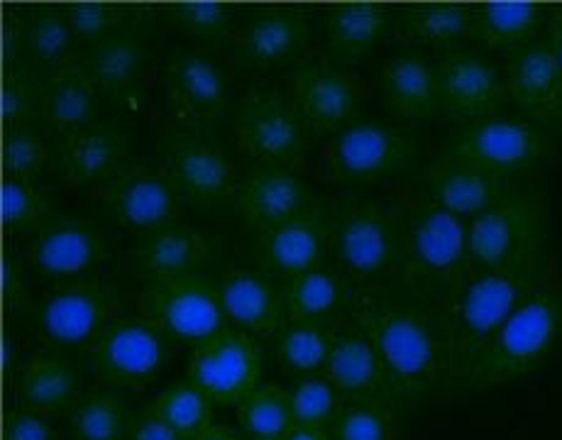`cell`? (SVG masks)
<instances>
[{
    "mask_svg": "<svg viewBox=\"0 0 562 440\" xmlns=\"http://www.w3.org/2000/svg\"><path fill=\"white\" fill-rule=\"evenodd\" d=\"M130 424L133 414L113 386L81 394L67 414L71 440H125Z\"/></svg>",
    "mask_w": 562,
    "mask_h": 440,
    "instance_id": "obj_39",
    "label": "cell"
},
{
    "mask_svg": "<svg viewBox=\"0 0 562 440\" xmlns=\"http://www.w3.org/2000/svg\"><path fill=\"white\" fill-rule=\"evenodd\" d=\"M117 306V286L108 279H81L42 298L35 320L42 336L54 346H86L111 324Z\"/></svg>",
    "mask_w": 562,
    "mask_h": 440,
    "instance_id": "obj_18",
    "label": "cell"
},
{
    "mask_svg": "<svg viewBox=\"0 0 562 440\" xmlns=\"http://www.w3.org/2000/svg\"><path fill=\"white\" fill-rule=\"evenodd\" d=\"M562 340V282L550 279L518 306L472 364L462 390H494L536 372Z\"/></svg>",
    "mask_w": 562,
    "mask_h": 440,
    "instance_id": "obj_4",
    "label": "cell"
},
{
    "mask_svg": "<svg viewBox=\"0 0 562 440\" xmlns=\"http://www.w3.org/2000/svg\"><path fill=\"white\" fill-rule=\"evenodd\" d=\"M328 248L330 228L321 218V213L279 225V228L262 233V240H259V255H262L265 267L272 274L284 277L286 282L321 270Z\"/></svg>",
    "mask_w": 562,
    "mask_h": 440,
    "instance_id": "obj_30",
    "label": "cell"
},
{
    "mask_svg": "<svg viewBox=\"0 0 562 440\" xmlns=\"http://www.w3.org/2000/svg\"><path fill=\"white\" fill-rule=\"evenodd\" d=\"M74 364L54 350H40L18 368V402L45 416L69 414L79 399Z\"/></svg>",
    "mask_w": 562,
    "mask_h": 440,
    "instance_id": "obj_33",
    "label": "cell"
},
{
    "mask_svg": "<svg viewBox=\"0 0 562 440\" xmlns=\"http://www.w3.org/2000/svg\"><path fill=\"white\" fill-rule=\"evenodd\" d=\"M18 42L25 47L32 61L47 64V69L57 64L79 59V37L71 27L67 8L37 5L18 20Z\"/></svg>",
    "mask_w": 562,
    "mask_h": 440,
    "instance_id": "obj_37",
    "label": "cell"
},
{
    "mask_svg": "<svg viewBox=\"0 0 562 440\" xmlns=\"http://www.w3.org/2000/svg\"><path fill=\"white\" fill-rule=\"evenodd\" d=\"M504 77L512 103L528 121L562 135V69L546 37L506 52Z\"/></svg>",
    "mask_w": 562,
    "mask_h": 440,
    "instance_id": "obj_20",
    "label": "cell"
},
{
    "mask_svg": "<svg viewBox=\"0 0 562 440\" xmlns=\"http://www.w3.org/2000/svg\"><path fill=\"white\" fill-rule=\"evenodd\" d=\"M183 193L165 167L125 165L101 187L108 216L125 230L153 233L179 218Z\"/></svg>",
    "mask_w": 562,
    "mask_h": 440,
    "instance_id": "obj_15",
    "label": "cell"
},
{
    "mask_svg": "<svg viewBox=\"0 0 562 440\" xmlns=\"http://www.w3.org/2000/svg\"><path fill=\"white\" fill-rule=\"evenodd\" d=\"M233 20V5L218 3V0H183L167 8V25L179 30L196 45H215L228 37Z\"/></svg>",
    "mask_w": 562,
    "mask_h": 440,
    "instance_id": "obj_42",
    "label": "cell"
},
{
    "mask_svg": "<svg viewBox=\"0 0 562 440\" xmlns=\"http://www.w3.org/2000/svg\"><path fill=\"white\" fill-rule=\"evenodd\" d=\"M157 153L181 193L203 206L235 203L237 171L225 149L199 125L169 123L159 127Z\"/></svg>",
    "mask_w": 562,
    "mask_h": 440,
    "instance_id": "obj_9",
    "label": "cell"
},
{
    "mask_svg": "<svg viewBox=\"0 0 562 440\" xmlns=\"http://www.w3.org/2000/svg\"><path fill=\"white\" fill-rule=\"evenodd\" d=\"M143 314L153 320L171 340L201 346L228 326L218 282L193 274L169 284L145 286Z\"/></svg>",
    "mask_w": 562,
    "mask_h": 440,
    "instance_id": "obj_12",
    "label": "cell"
},
{
    "mask_svg": "<svg viewBox=\"0 0 562 440\" xmlns=\"http://www.w3.org/2000/svg\"><path fill=\"white\" fill-rule=\"evenodd\" d=\"M438 111L452 121L477 123L499 115L512 101L504 71L480 49L460 47L440 55Z\"/></svg>",
    "mask_w": 562,
    "mask_h": 440,
    "instance_id": "obj_14",
    "label": "cell"
},
{
    "mask_svg": "<svg viewBox=\"0 0 562 440\" xmlns=\"http://www.w3.org/2000/svg\"><path fill=\"white\" fill-rule=\"evenodd\" d=\"M262 377V350L252 336L228 326L193 348L189 380L218 406H237Z\"/></svg>",
    "mask_w": 562,
    "mask_h": 440,
    "instance_id": "obj_16",
    "label": "cell"
},
{
    "mask_svg": "<svg viewBox=\"0 0 562 440\" xmlns=\"http://www.w3.org/2000/svg\"><path fill=\"white\" fill-rule=\"evenodd\" d=\"M514 187L509 181L492 174L468 159L442 155L424 171L420 191L434 199L456 216L472 221L490 211L496 201H502Z\"/></svg>",
    "mask_w": 562,
    "mask_h": 440,
    "instance_id": "obj_25",
    "label": "cell"
},
{
    "mask_svg": "<svg viewBox=\"0 0 562 440\" xmlns=\"http://www.w3.org/2000/svg\"><path fill=\"white\" fill-rule=\"evenodd\" d=\"M171 356V338L153 320L115 318L91 346V364L108 386L143 390L153 384Z\"/></svg>",
    "mask_w": 562,
    "mask_h": 440,
    "instance_id": "obj_11",
    "label": "cell"
},
{
    "mask_svg": "<svg viewBox=\"0 0 562 440\" xmlns=\"http://www.w3.org/2000/svg\"><path fill=\"white\" fill-rule=\"evenodd\" d=\"M127 440H183L165 418L159 416L155 404H145L143 409L133 411Z\"/></svg>",
    "mask_w": 562,
    "mask_h": 440,
    "instance_id": "obj_50",
    "label": "cell"
},
{
    "mask_svg": "<svg viewBox=\"0 0 562 440\" xmlns=\"http://www.w3.org/2000/svg\"><path fill=\"white\" fill-rule=\"evenodd\" d=\"M550 203L543 189L514 187L490 211L470 221L472 262L482 270L521 264L546 252Z\"/></svg>",
    "mask_w": 562,
    "mask_h": 440,
    "instance_id": "obj_6",
    "label": "cell"
},
{
    "mask_svg": "<svg viewBox=\"0 0 562 440\" xmlns=\"http://www.w3.org/2000/svg\"><path fill=\"white\" fill-rule=\"evenodd\" d=\"M550 279H553V267L548 252H543L521 264L477 272L456 298L428 311L446 352V390L450 386L462 390V382L468 380L472 364L490 346V340L514 311L524 306Z\"/></svg>",
    "mask_w": 562,
    "mask_h": 440,
    "instance_id": "obj_1",
    "label": "cell"
},
{
    "mask_svg": "<svg viewBox=\"0 0 562 440\" xmlns=\"http://www.w3.org/2000/svg\"><path fill=\"white\" fill-rule=\"evenodd\" d=\"M215 250H218L215 233L175 221L139 235L133 262L147 286H157L199 274L213 260Z\"/></svg>",
    "mask_w": 562,
    "mask_h": 440,
    "instance_id": "obj_23",
    "label": "cell"
},
{
    "mask_svg": "<svg viewBox=\"0 0 562 440\" xmlns=\"http://www.w3.org/2000/svg\"><path fill=\"white\" fill-rule=\"evenodd\" d=\"M243 433L250 440H284L296 426L289 390L277 384H262L237 404Z\"/></svg>",
    "mask_w": 562,
    "mask_h": 440,
    "instance_id": "obj_40",
    "label": "cell"
},
{
    "mask_svg": "<svg viewBox=\"0 0 562 440\" xmlns=\"http://www.w3.org/2000/svg\"><path fill=\"white\" fill-rule=\"evenodd\" d=\"M67 15L71 20V27L77 32L79 42L86 47L125 27L123 8L115 3H93V0H86V3H71L67 5Z\"/></svg>",
    "mask_w": 562,
    "mask_h": 440,
    "instance_id": "obj_48",
    "label": "cell"
},
{
    "mask_svg": "<svg viewBox=\"0 0 562 440\" xmlns=\"http://www.w3.org/2000/svg\"><path fill=\"white\" fill-rule=\"evenodd\" d=\"M155 406L159 416L175 428L183 440H199L213 426V399L201 392L189 377L171 382L161 392Z\"/></svg>",
    "mask_w": 562,
    "mask_h": 440,
    "instance_id": "obj_41",
    "label": "cell"
},
{
    "mask_svg": "<svg viewBox=\"0 0 562 440\" xmlns=\"http://www.w3.org/2000/svg\"><path fill=\"white\" fill-rule=\"evenodd\" d=\"M416 157V139L406 127L358 121L333 137L323 159V179L335 184H380Z\"/></svg>",
    "mask_w": 562,
    "mask_h": 440,
    "instance_id": "obj_10",
    "label": "cell"
},
{
    "mask_svg": "<svg viewBox=\"0 0 562 440\" xmlns=\"http://www.w3.org/2000/svg\"><path fill=\"white\" fill-rule=\"evenodd\" d=\"M333 440H392L394 418L389 406L376 404H342L330 426Z\"/></svg>",
    "mask_w": 562,
    "mask_h": 440,
    "instance_id": "obj_46",
    "label": "cell"
},
{
    "mask_svg": "<svg viewBox=\"0 0 562 440\" xmlns=\"http://www.w3.org/2000/svg\"><path fill=\"white\" fill-rule=\"evenodd\" d=\"M233 206L259 233L318 213L316 193L294 169L255 165L240 179Z\"/></svg>",
    "mask_w": 562,
    "mask_h": 440,
    "instance_id": "obj_21",
    "label": "cell"
},
{
    "mask_svg": "<svg viewBox=\"0 0 562 440\" xmlns=\"http://www.w3.org/2000/svg\"><path fill=\"white\" fill-rule=\"evenodd\" d=\"M5 292H8L10 306H13L18 314H25V311H32L30 274H27L25 264L20 262V257L15 252H10L5 257Z\"/></svg>",
    "mask_w": 562,
    "mask_h": 440,
    "instance_id": "obj_51",
    "label": "cell"
},
{
    "mask_svg": "<svg viewBox=\"0 0 562 440\" xmlns=\"http://www.w3.org/2000/svg\"><path fill=\"white\" fill-rule=\"evenodd\" d=\"M59 167L69 187H103L125 167L127 135L117 127L95 121L59 137Z\"/></svg>",
    "mask_w": 562,
    "mask_h": 440,
    "instance_id": "obj_27",
    "label": "cell"
},
{
    "mask_svg": "<svg viewBox=\"0 0 562 440\" xmlns=\"http://www.w3.org/2000/svg\"><path fill=\"white\" fill-rule=\"evenodd\" d=\"M386 111L406 123L426 121L438 111V67L424 49L406 47L376 74Z\"/></svg>",
    "mask_w": 562,
    "mask_h": 440,
    "instance_id": "obj_26",
    "label": "cell"
},
{
    "mask_svg": "<svg viewBox=\"0 0 562 440\" xmlns=\"http://www.w3.org/2000/svg\"><path fill=\"white\" fill-rule=\"evenodd\" d=\"M548 45L553 49V55L562 69V3L550 8V20H548Z\"/></svg>",
    "mask_w": 562,
    "mask_h": 440,
    "instance_id": "obj_52",
    "label": "cell"
},
{
    "mask_svg": "<svg viewBox=\"0 0 562 440\" xmlns=\"http://www.w3.org/2000/svg\"><path fill=\"white\" fill-rule=\"evenodd\" d=\"M42 113H45V79H40L30 64H15L3 86V117L8 127L32 125Z\"/></svg>",
    "mask_w": 562,
    "mask_h": 440,
    "instance_id": "obj_44",
    "label": "cell"
},
{
    "mask_svg": "<svg viewBox=\"0 0 562 440\" xmlns=\"http://www.w3.org/2000/svg\"><path fill=\"white\" fill-rule=\"evenodd\" d=\"M225 318L235 324L233 328L247 336H277L284 328L286 294L265 274L250 270H231L218 282Z\"/></svg>",
    "mask_w": 562,
    "mask_h": 440,
    "instance_id": "obj_28",
    "label": "cell"
},
{
    "mask_svg": "<svg viewBox=\"0 0 562 440\" xmlns=\"http://www.w3.org/2000/svg\"><path fill=\"white\" fill-rule=\"evenodd\" d=\"M8 440H59V431L49 416L18 406L10 416Z\"/></svg>",
    "mask_w": 562,
    "mask_h": 440,
    "instance_id": "obj_49",
    "label": "cell"
},
{
    "mask_svg": "<svg viewBox=\"0 0 562 440\" xmlns=\"http://www.w3.org/2000/svg\"><path fill=\"white\" fill-rule=\"evenodd\" d=\"M199 440H243V438L228 426H211Z\"/></svg>",
    "mask_w": 562,
    "mask_h": 440,
    "instance_id": "obj_54",
    "label": "cell"
},
{
    "mask_svg": "<svg viewBox=\"0 0 562 440\" xmlns=\"http://www.w3.org/2000/svg\"><path fill=\"white\" fill-rule=\"evenodd\" d=\"M326 377L350 404H376L389 409L398 404L372 340L350 316L335 324Z\"/></svg>",
    "mask_w": 562,
    "mask_h": 440,
    "instance_id": "obj_22",
    "label": "cell"
},
{
    "mask_svg": "<svg viewBox=\"0 0 562 440\" xmlns=\"http://www.w3.org/2000/svg\"><path fill=\"white\" fill-rule=\"evenodd\" d=\"M32 267L45 279H74L111 260L103 235L79 218H47L32 245Z\"/></svg>",
    "mask_w": 562,
    "mask_h": 440,
    "instance_id": "obj_24",
    "label": "cell"
},
{
    "mask_svg": "<svg viewBox=\"0 0 562 440\" xmlns=\"http://www.w3.org/2000/svg\"><path fill=\"white\" fill-rule=\"evenodd\" d=\"M448 157L468 159L492 174L512 181L536 174L558 155V139L546 127L518 115H494L464 123L450 135Z\"/></svg>",
    "mask_w": 562,
    "mask_h": 440,
    "instance_id": "obj_7",
    "label": "cell"
},
{
    "mask_svg": "<svg viewBox=\"0 0 562 440\" xmlns=\"http://www.w3.org/2000/svg\"><path fill=\"white\" fill-rule=\"evenodd\" d=\"M81 67L95 89L111 95H123L135 89L153 61V52L133 30H117L101 42L86 47L79 55Z\"/></svg>",
    "mask_w": 562,
    "mask_h": 440,
    "instance_id": "obj_31",
    "label": "cell"
},
{
    "mask_svg": "<svg viewBox=\"0 0 562 440\" xmlns=\"http://www.w3.org/2000/svg\"><path fill=\"white\" fill-rule=\"evenodd\" d=\"M474 5L462 3H414L396 13L394 32L408 45L434 47L440 55L460 49L464 40H472Z\"/></svg>",
    "mask_w": 562,
    "mask_h": 440,
    "instance_id": "obj_34",
    "label": "cell"
},
{
    "mask_svg": "<svg viewBox=\"0 0 562 440\" xmlns=\"http://www.w3.org/2000/svg\"><path fill=\"white\" fill-rule=\"evenodd\" d=\"M402 262L398 279L416 306L436 311L477 274L470 252V223L446 211L420 189L398 191Z\"/></svg>",
    "mask_w": 562,
    "mask_h": 440,
    "instance_id": "obj_2",
    "label": "cell"
},
{
    "mask_svg": "<svg viewBox=\"0 0 562 440\" xmlns=\"http://www.w3.org/2000/svg\"><path fill=\"white\" fill-rule=\"evenodd\" d=\"M289 396L296 426H313L323 428V431H330V426L335 424L345 404L342 394L335 390V384L326 374L299 380L289 390Z\"/></svg>",
    "mask_w": 562,
    "mask_h": 440,
    "instance_id": "obj_43",
    "label": "cell"
},
{
    "mask_svg": "<svg viewBox=\"0 0 562 440\" xmlns=\"http://www.w3.org/2000/svg\"><path fill=\"white\" fill-rule=\"evenodd\" d=\"M47 199L35 181L8 177L3 184V221L13 233H40L47 223Z\"/></svg>",
    "mask_w": 562,
    "mask_h": 440,
    "instance_id": "obj_45",
    "label": "cell"
},
{
    "mask_svg": "<svg viewBox=\"0 0 562 440\" xmlns=\"http://www.w3.org/2000/svg\"><path fill=\"white\" fill-rule=\"evenodd\" d=\"M161 86L179 123L203 125L231 103V81L218 61L196 45H179L161 64Z\"/></svg>",
    "mask_w": 562,
    "mask_h": 440,
    "instance_id": "obj_17",
    "label": "cell"
},
{
    "mask_svg": "<svg viewBox=\"0 0 562 440\" xmlns=\"http://www.w3.org/2000/svg\"><path fill=\"white\" fill-rule=\"evenodd\" d=\"M286 93L304 121L308 135H338L358 123L362 105V86L358 77L328 61H306L286 74Z\"/></svg>",
    "mask_w": 562,
    "mask_h": 440,
    "instance_id": "obj_13",
    "label": "cell"
},
{
    "mask_svg": "<svg viewBox=\"0 0 562 440\" xmlns=\"http://www.w3.org/2000/svg\"><path fill=\"white\" fill-rule=\"evenodd\" d=\"M350 279L330 267H321L316 272L294 277L286 282L289 318L304 320H328L338 324L348 316L350 308Z\"/></svg>",
    "mask_w": 562,
    "mask_h": 440,
    "instance_id": "obj_36",
    "label": "cell"
},
{
    "mask_svg": "<svg viewBox=\"0 0 562 440\" xmlns=\"http://www.w3.org/2000/svg\"><path fill=\"white\" fill-rule=\"evenodd\" d=\"M47 162L45 143L32 125L8 127L5 135V169L13 179L35 181Z\"/></svg>",
    "mask_w": 562,
    "mask_h": 440,
    "instance_id": "obj_47",
    "label": "cell"
},
{
    "mask_svg": "<svg viewBox=\"0 0 562 440\" xmlns=\"http://www.w3.org/2000/svg\"><path fill=\"white\" fill-rule=\"evenodd\" d=\"M284 440H333L328 431L323 428H313V426H294L291 431L284 436Z\"/></svg>",
    "mask_w": 562,
    "mask_h": 440,
    "instance_id": "obj_53",
    "label": "cell"
},
{
    "mask_svg": "<svg viewBox=\"0 0 562 440\" xmlns=\"http://www.w3.org/2000/svg\"><path fill=\"white\" fill-rule=\"evenodd\" d=\"M550 8L533 0L514 3H480L474 5L472 42L484 49L512 52L538 40L540 30L548 27Z\"/></svg>",
    "mask_w": 562,
    "mask_h": 440,
    "instance_id": "obj_35",
    "label": "cell"
},
{
    "mask_svg": "<svg viewBox=\"0 0 562 440\" xmlns=\"http://www.w3.org/2000/svg\"><path fill=\"white\" fill-rule=\"evenodd\" d=\"M235 143L259 165L294 169L308 149V131L291 95L272 83L240 93L233 105Z\"/></svg>",
    "mask_w": 562,
    "mask_h": 440,
    "instance_id": "obj_8",
    "label": "cell"
},
{
    "mask_svg": "<svg viewBox=\"0 0 562 440\" xmlns=\"http://www.w3.org/2000/svg\"><path fill=\"white\" fill-rule=\"evenodd\" d=\"M311 40L306 15L296 8H262L245 20L233 47V69L237 74H265L296 61Z\"/></svg>",
    "mask_w": 562,
    "mask_h": 440,
    "instance_id": "obj_19",
    "label": "cell"
},
{
    "mask_svg": "<svg viewBox=\"0 0 562 440\" xmlns=\"http://www.w3.org/2000/svg\"><path fill=\"white\" fill-rule=\"evenodd\" d=\"M99 89L79 59L57 64L45 74V121L54 135H67L99 121Z\"/></svg>",
    "mask_w": 562,
    "mask_h": 440,
    "instance_id": "obj_32",
    "label": "cell"
},
{
    "mask_svg": "<svg viewBox=\"0 0 562 440\" xmlns=\"http://www.w3.org/2000/svg\"><path fill=\"white\" fill-rule=\"evenodd\" d=\"M274 338V356L289 374H296L299 380L326 374L335 324L289 318Z\"/></svg>",
    "mask_w": 562,
    "mask_h": 440,
    "instance_id": "obj_38",
    "label": "cell"
},
{
    "mask_svg": "<svg viewBox=\"0 0 562 440\" xmlns=\"http://www.w3.org/2000/svg\"><path fill=\"white\" fill-rule=\"evenodd\" d=\"M394 23V10L376 0L335 5L328 13L326 25L328 64L348 71V67L358 64L380 45Z\"/></svg>",
    "mask_w": 562,
    "mask_h": 440,
    "instance_id": "obj_29",
    "label": "cell"
},
{
    "mask_svg": "<svg viewBox=\"0 0 562 440\" xmlns=\"http://www.w3.org/2000/svg\"><path fill=\"white\" fill-rule=\"evenodd\" d=\"M330 250L342 274L358 289H374L398 274L402 262V213L362 196L338 201L330 218Z\"/></svg>",
    "mask_w": 562,
    "mask_h": 440,
    "instance_id": "obj_5",
    "label": "cell"
},
{
    "mask_svg": "<svg viewBox=\"0 0 562 440\" xmlns=\"http://www.w3.org/2000/svg\"><path fill=\"white\" fill-rule=\"evenodd\" d=\"M348 316L372 340L398 404L446 390V352L426 308L389 302L374 289H355Z\"/></svg>",
    "mask_w": 562,
    "mask_h": 440,
    "instance_id": "obj_3",
    "label": "cell"
}]
</instances>
